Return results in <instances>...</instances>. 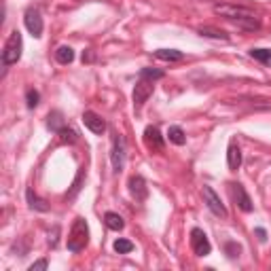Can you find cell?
<instances>
[{"label": "cell", "instance_id": "cell-1", "mask_svg": "<svg viewBox=\"0 0 271 271\" xmlns=\"http://www.w3.org/2000/svg\"><path fill=\"white\" fill-rule=\"evenodd\" d=\"M214 13L225 17L229 21H235L240 23L244 30H256L261 26V21H258V15L254 11L246 9V7H238V5H229V3H222V5H214Z\"/></svg>", "mask_w": 271, "mask_h": 271}, {"label": "cell", "instance_id": "cell-2", "mask_svg": "<svg viewBox=\"0 0 271 271\" xmlns=\"http://www.w3.org/2000/svg\"><path fill=\"white\" fill-rule=\"evenodd\" d=\"M89 242V225L85 218H76L72 222V229L68 233V250L70 252H81Z\"/></svg>", "mask_w": 271, "mask_h": 271}, {"label": "cell", "instance_id": "cell-3", "mask_svg": "<svg viewBox=\"0 0 271 271\" xmlns=\"http://www.w3.org/2000/svg\"><path fill=\"white\" fill-rule=\"evenodd\" d=\"M23 51V38H21V32L13 30L9 34V38L5 43V49H3V66H11V64H17L19 57Z\"/></svg>", "mask_w": 271, "mask_h": 271}, {"label": "cell", "instance_id": "cell-4", "mask_svg": "<svg viewBox=\"0 0 271 271\" xmlns=\"http://www.w3.org/2000/svg\"><path fill=\"white\" fill-rule=\"evenodd\" d=\"M110 161H112V170L119 174L125 166V138L121 134L112 136V152H110Z\"/></svg>", "mask_w": 271, "mask_h": 271}, {"label": "cell", "instance_id": "cell-5", "mask_svg": "<svg viewBox=\"0 0 271 271\" xmlns=\"http://www.w3.org/2000/svg\"><path fill=\"white\" fill-rule=\"evenodd\" d=\"M152 89H155V85H152L150 79H146V76H140V79H138V83H136V87H134V93H132L136 108H140V106H142V104L152 96Z\"/></svg>", "mask_w": 271, "mask_h": 271}, {"label": "cell", "instance_id": "cell-6", "mask_svg": "<svg viewBox=\"0 0 271 271\" xmlns=\"http://www.w3.org/2000/svg\"><path fill=\"white\" fill-rule=\"evenodd\" d=\"M191 248L197 256H208L212 252V244L208 240V235L202 229H191Z\"/></svg>", "mask_w": 271, "mask_h": 271}, {"label": "cell", "instance_id": "cell-7", "mask_svg": "<svg viewBox=\"0 0 271 271\" xmlns=\"http://www.w3.org/2000/svg\"><path fill=\"white\" fill-rule=\"evenodd\" d=\"M204 199H206V204H208V208H210V212L212 214H216V216H220V218H227V208H225V204L220 202V197L216 195V191L212 186H204Z\"/></svg>", "mask_w": 271, "mask_h": 271}, {"label": "cell", "instance_id": "cell-8", "mask_svg": "<svg viewBox=\"0 0 271 271\" xmlns=\"http://www.w3.org/2000/svg\"><path fill=\"white\" fill-rule=\"evenodd\" d=\"M23 23H26L28 32L32 34L34 38H41L43 36V17L38 13V9H28L26 11V17H23Z\"/></svg>", "mask_w": 271, "mask_h": 271}, {"label": "cell", "instance_id": "cell-9", "mask_svg": "<svg viewBox=\"0 0 271 271\" xmlns=\"http://www.w3.org/2000/svg\"><path fill=\"white\" fill-rule=\"evenodd\" d=\"M144 144L152 152H161L163 146H166V142H163V136H161V132H159L155 125H148L144 129Z\"/></svg>", "mask_w": 271, "mask_h": 271}, {"label": "cell", "instance_id": "cell-10", "mask_svg": "<svg viewBox=\"0 0 271 271\" xmlns=\"http://www.w3.org/2000/svg\"><path fill=\"white\" fill-rule=\"evenodd\" d=\"M231 186V195H233V199H235V204H238V208L242 210V212H252V199H250V195L246 193V188L240 184V182H233V184H229Z\"/></svg>", "mask_w": 271, "mask_h": 271}, {"label": "cell", "instance_id": "cell-11", "mask_svg": "<svg viewBox=\"0 0 271 271\" xmlns=\"http://www.w3.org/2000/svg\"><path fill=\"white\" fill-rule=\"evenodd\" d=\"M83 123H85L87 129H91L93 134H104L106 132V121L102 119L98 112H93V110L83 112Z\"/></svg>", "mask_w": 271, "mask_h": 271}, {"label": "cell", "instance_id": "cell-12", "mask_svg": "<svg viewBox=\"0 0 271 271\" xmlns=\"http://www.w3.org/2000/svg\"><path fill=\"white\" fill-rule=\"evenodd\" d=\"M129 193H132L138 202H144L148 197V186L142 176H132V178H129Z\"/></svg>", "mask_w": 271, "mask_h": 271}, {"label": "cell", "instance_id": "cell-13", "mask_svg": "<svg viewBox=\"0 0 271 271\" xmlns=\"http://www.w3.org/2000/svg\"><path fill=\"white\" fill-rule=\"evenodd\" d=\"M227 163H229V170L235 172V170H240L242 166V150L238 146V142L235 140H231L229 142V148H227Z\"/></svg>", "mask_w": 271, "mask_h": 271}, {"label": "cell", "instance_id": "cell-14", "mask_svg": "<svg viewBox=\"0 0 271 271\" xmlns=\"http://www.w3.org/2000/svg\"><path fill=\"white\" fill-rule=\"evenodd\" d=\"M155 57L157 60H163V62H180L184 57V53L178 51V49H157Z\"/></svg>", "mask_w": 271, "mask_h": 271}, {"label": "cell", "instance_id": "cell-15", "mask_svg": "<svg viewBox=\"0 0 271 271\" xmlns=\"http://www.w3.org/2000/svg\"><path fill=\"white\" fill-rule=\"evenodd\" d=\"M55 60L60 62V64H64V66L72 64V62H74V51H72V47H66V45H62L60 49L55 51Z\"/></svg>", "mask_w": 271, "mask_h": 271}, {"label": "cell", "instance_id": "cell-16", "mask_svg": "<svg viewBox=\"0 0 271 271\" xmlns=\"http://www.w3.org/2000/svg\"><path fill=\"white\" fill-rule=\"evenodd\" d=\"M47 127L51 129V132H60L62 127H66V123H64V117H62V112L60 110H53L49 117H47Z\"/></svg>", "mask_w": 271, "mask_h": 271}, {"label": "cell", "instance_id": "cell-17", "mask_svg": "<svg viewBox=\"0 0 271 271\" xmlns=\"http://www.w3.org/2000/svg\"><path fill=\"white\" fill-rule=\"evenodd\" d=\"M104 220H106V227L112 229V231H121L125 227V220L119 214H117V212H106Z\"/></svg>", "mask_w": 271, "mask_h": 271}, {"label": "cell", "instance_id": "cell-18", "mask_svg": "<svg viewBox=\"0 0 271 271\" xmlns=\"http://www.w3.org/2000/svg\"><path fill=\"white\" fill-rule=\"evenodd\" d=\"M199 34L206 36V38H214V41H229V34L227 32H222L218 28H210V26L199 28Z\"/></svg>", "mask_w": 271, "mask_h": 271}, {"label": "cell", "instance_id": "cell-19", "mask_svg": "<svg viewBox=\"0 0 271 271\" xmlns=\"http://www.w3.org/2000/svg\"><path fill=\"white\" fill-rule=\"evenodd\" d=\"M168 138H170V142L176 144V146H182V144L186 142V136H184V132H182V127H178V125H172V127L168 129Z\"/></svg>", "mask_w": 271, "mask_h": 271}, {"label": "cell", "instance_id": "cell-20", "mask_svg": "<svg viewBox=\"0 0 271 271\" xmlns=\"http://www.w3.org/2000/svg\"><path fill=\"white\" fill-rule=\"evenodd\" d=\"M28 204H30V208L32 210H38V212H49V204L45 202V199H41V197H36L34 195V191L32 188H28Z\"/></svg>", "mask_w": 271, "mask_h": 271}, {"label": "cell", "instance_id": "cell-21", "mask_svg": "<svg viewBox=\"0 0 271 271\" xmlns=\"http://www.w3.org/2000/svg\"><path fill=\"white\" fill-rule=\"evenodd\" d=\"M250 57L265 66H271V49H250Z\"/></svg>", "mask_w": 271, "mask_h": 271}, {"label": "cell", "instance_id": "cell-22", "mask_svg": "<svg viewBox=\"0 0 271 271\" xmlns=\"http://www.w3.org/2000/svg\"><path fill=\"white\" fill-rule=\"evenodd\" d=\"M57 136H60V140L64 144H74L79 142V134L74 132V129H70V127H62L60 132H57Z\"/></svg>", "mask_w": 271, "mask_h": 271}, {"label": "cell", "instance_id": "cell-23", "mask_svg": "<svg viewBox=\"0 0 271 271\" xmlns=\"http://www.w3.org/2000/svg\"><path fill=\"white\" fill-rule=\"evenodd\" d=\"M112 248H114V252H119V254H129L134 250V244L129 242V240H117L114 244H112Z\"/></svg>", "mask_w": 271, "mask_h": 271}, {"label": "cell", "instance_id": "cell-24", "mask_svg": "<svg viewBox=\"0 0 271 271\" xmlns=\"http://www.w3.org/2000/svg\"><path fill=\"white\" fill-rule=\"evenodd\" d=\"M41 102V93L36 89H28L26 91V104H28V108H36Z\"/></svg>", "mask_w": 271, "mask_h": 271}, {"label": "cell", "instance_id": "cell-25", "mask_svg": "<svg viewBox=\"0 0 271 271\" xmlns=\"http://www.w3.org/2000/svg\"><path fill=\"white\" fill-rule=\"evenodd\" d=\"M140 76H146L150 81H159V79H163V72L161 70H152V68H142L140 70Z\"/></svg>", "mask_w": 271, "mask_h": 271}, {"label": "cell", "instance_id": "cell-26", "mask_svg": "<svg viewBox=\"0 0 271 271\" xmlns=\"http://www.w3.org/2000/svg\"><path fill=\"white\" fill-rule=\"evenodd\" d=\"M225 250H227V254H229V258H235V256H240V252H242V248L235 242H229V244H225Z\"/></svg>", "mask_w": 271, "mask_h": 271}, {"label": "cell", "instance_id": "cell-27", "mask_svg": "<svg viewBox=\"0 0 271 271\" xmlns=\"http://www.w3.org/2000/svg\"><path fill=\"white\" fill-rule=\"evenodd\" d=\"M47 267H49V263H47L45 258H43V261L32 263V265H30V271H38V269H47Z\"/></svg>", "mask_w": 271, "mask_h": 271}, {"label": "cell", "instance_id": "cell-28", "mask_svg": "<svg viewBox=\"0 0 271 271\" xmlns=\"http://www.w3.org/2000/svg\"><path fill=\"white\" fill-rule=\"evenodd\" d=\"M254 233H256V238L261 240V242H265V240H267V231H265V229H261V227H258Z\"/></svg>", "mask_w": 271, "mask_h": 271}]
</instances>
